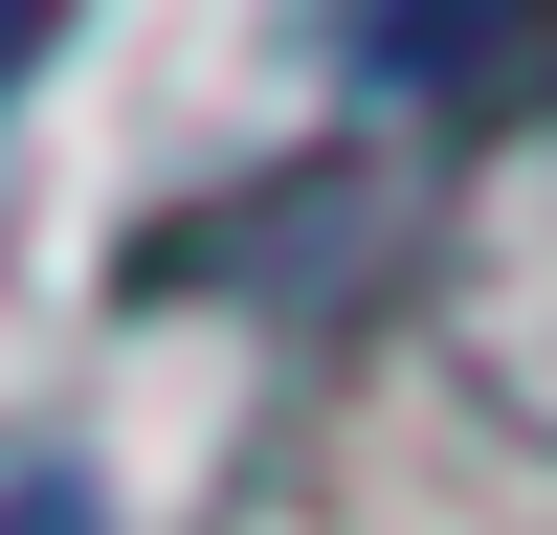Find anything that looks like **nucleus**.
Returning <instances> with one entry per match:
<instances>
[{
  "label": "nucleus",
  "mask_w": 557,
  "mask_h": 535,
  "mask_svg": "<svg viewBox=\"0 0 557 535\" xmlns=\"http://www.w3.org/2000/svg\"><path fill=\"white\" fill-rule=\"evenodd\" d=\"M0 535H112V513H89V469H45V446H23V469H0Z\"/></svg>",
  "instance_id": "nucleus-1"
},
{
  "label": "nucleus",
  "mask_w": 557,
  "mask_h": 535,
  "mask_svg": "<svg viewBox=\"0 0 557 535\" xmlns=\"http://www.w3.org/2000/svg\"><path fill=\"white\" fill-rule=\"evenodd\" d=\"M67 45V0H0V112H23V67Z\"/></svg>",
  "instance_id": "nucleus-2"
}]
</instances>
